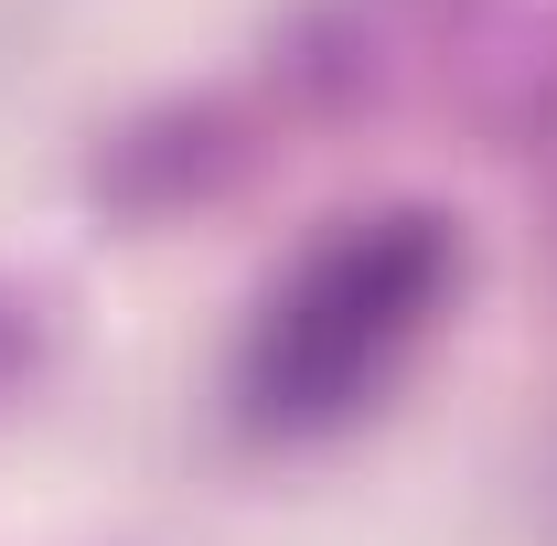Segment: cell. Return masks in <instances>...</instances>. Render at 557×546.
<instances>
[{
    "label": "cell",
    "instance_id": "6da1fadb",
    "mask_svg": "<svg viewBox=\"0 0 557 546\" xmlns=\"http://www.w3.org/2000/svg\"><path fill=\"white\" fill-rule=\"evenodd\" d=\"M440 278H450V247H440L429 214H386V225H354L333 247H311L300 278L269 300L258 343H247V397H258V418H278V429L344 418L408 353V333L429 322V300H440Z\"/></svg>",
    "mask_w": 557,
    "mask_h": 546
}]
</instances>
